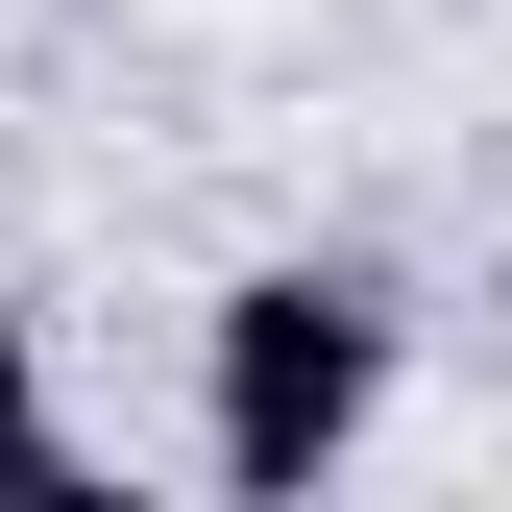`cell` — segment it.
Here are the masks:
<instances>
[{"label": "cell", "instance_id": "cell-1", "mask_svg": "<svg viewBox=\"0 0 512 512\" xmlns=\"http://www.w3.org/2000/svg\"><path fill=\"white\" fill-rule=\"evenodd\" d=\"M366 415H391V317L342 269H244L220 293V488H317Z\"/></svg>", "mask_w": 512, "mask_h": 512}, {"label": "cell", "instance_id": "cell-2", "mask_svg": "<svg viewBox=\"0 0 512 512\" xmlns=\"http://www.w3.org/2000/svg\"><path fill=\"white\" fill-rule=\"evenodd\" d=\"M49 488H74V415H49V391H25V342H0V512H49Z\"/></svg>", "mask_w": 512, "mask_h": 512}]
</instances>
